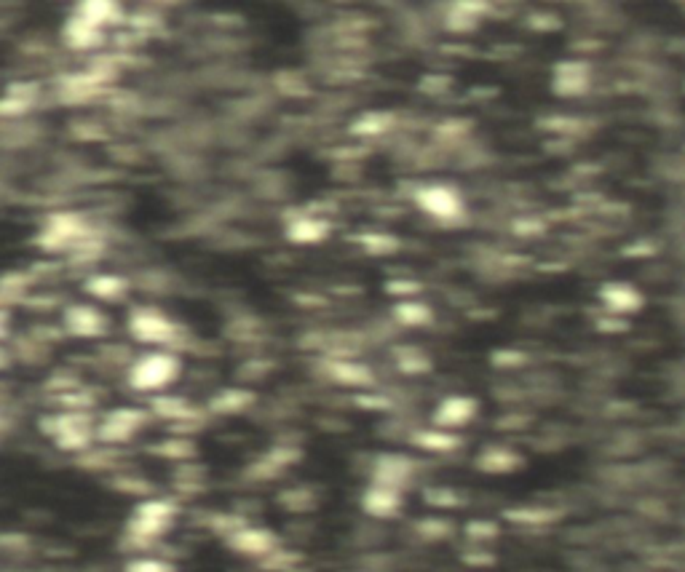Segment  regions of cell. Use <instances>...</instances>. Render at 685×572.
Here are the masks:
<instances>
[{
	"mask_svg": "<svg viewBox=\"0 0 685 572\" xmlns=\"http://www.w3.org/2000/svg\"><path fill=\"white\" fill-rule=\"evenodd\" d=\"M177 519V503L166 498H147L126 522V537L134 548H147L161 540Z\"/></svg>",
	"mask_w": 685,
	"mask_h": 572,
	"instance_id": "1",
	"label": "cell"
},
{
	"mask_svg": "<svg viewBox=\"0 0 685 572\" xmlns=\"http://www.w3.org/2000/svg\"><path fill=\"white\" fill-rule=\"evenodd\" d=\"M35 243L46 251H56V249H73L81 251L97 241L92 239V228L81 214L73 212H56L46 220V225L41 228Z\"/></svg>",
	"mask_w": 685,
	"mask_h": 572,
	"instance_id": "2",
	"label": "cell"
},
{
	"mask_svg": "<svg viewBox=\"0 0 685 572\" xmlns=\"http://www.w3.org/2000/svg\"><path fill=\"white\" fill-rule=\"evenodd\" d=\"M180 372H183L180 359L169 350H158V353H145V356L134 359L126 378L134 390L153 393V390H164L166 385H172L180 378Z\"/></svg>",
	"mask_w": 685,
	"mask_h": 572,
	"instance_id": "3",
	"label": "cell"
},
{
	"mask_svg": "<svg viewBox=\"0 0 685 572\" xmlns=\"http://www.w3.org/2000/svg\"><path fill=\"white\" fill-rule=\"evenodd\" d=\"M41 430L49 433L54 444L65 452H84L89 449L97 429L92 426V418L86 412H62L49 415L41 420Z\"/></svg>",
	"mask_w": 685,
	"mask_h": 572,
	"instance_id": "4",
	"label": "cell"
},
{
	"mask_svg": "<svg viewBox=\"0 0 685 572\" xmlns=\"http://www.w3.org/2000/svg\"><path fill=\"white\" fill-rule=\"evenodd\" d=\"M129 332L134 340L145 342V345H177L185 330L180 324H174L166 313H161L158 308H137L129 313Z\"/></svg>",
	"mask_w": 685,
	"mask_h": 572,
	"instance_id": "5",
	"label": "cell"
},
{
	"mask_svg": "<svg viewBox=\"0 0 685 572\" xmlns=\"http://www.w3.org/2000/svg\"><path fill=\"white\" fill-rule=\"evenodd\" d=\"M415 206L437 222H458L466 217L463 195L450 185H421L415 191Z\"/></svg>",
	"mask_w": 685,
	"mask_h": 572,
	"instance_id": "6",
	"label": "cell"
},
{
	"mask_svg": "<svg viewBox=\"0 0 685 572\" xmlns=\"http://www.w3.org/2000/svg\"><path fill=\"white\" fill-rule=\"evenodd\" d=\"M150 420V412L140 407H115L97 426V439L102 444H126L132 441Z\"/></svg>",
	"mask_w": 685,
	"mask_h": 572,
	"instance_id": "7",
	"label": "cell"
},
{
	"mask_svg": "<svg viewBox=\"0 0 685 572\" xmlns=\"http://www.w3.org/2000/svg\"><path fill=\"white\" fill-rule=\"evenodd\" d=\"M591 89V64L587 59H562L551 70V92L560 96H584Z\"/></svg>",
	"mask_w": 685,
	"mask_h": 572,
	"instance_id": "8",
	"label": "cell"
},
{
	"mask_svg": "<svg viewBox=\"0 0 685 572\" xmlns=\"http://www.w3.org/2000/svg\"><path fill=\"white\" fill-rule=\"evenodd\" d=\"M225 543H228V548H233L244 557H254V559H268L273 551L282 548L276 532H271L268 527L254 525H244L242 529H236L233 535L225 537Z\"/></svg>",
	"mask_w": 685,
	"mask_h": 572,
	"instance_id": "9",
	"label": "cell"
},
{
	"mask_svg": "<svg viewBox=\"0 0 685 572\" xmlns=\"http://www.w3.org/2000/svg\"><path fill=\"white\" fill-rule=\"evenodd\" d=\"M62 327L73 337H86L94 340L110 330V319L94 308V305H70L62 316Z\"/></svg>",
	"mask_w": 685,
	"mask_h": 572,
	"instance_id": "10",
	"label": "cell"
},
{
	"mask_svg": "<svg viewBox=\"0 0 685 572\" xmlns=\"http://www.w3.org/2000/svg\"><path fill=\"white\" fill-rule=\"evenodd\" d=\"M597 297H600V302L605 305V311L611 316H630V313H637L645 305L642 291L635 284H627V281H608V284H602L600 291H597Z\"/></svg>",
	"mask_w": 685,
	"mask_h": 572,
	"instance_id": "11",
	"label": "cell"
},
{
	"mask_svg": "<svg viewBox=\"0 0 685 572\" xmlns=\"http://www.w3.org/2000/svg\"><path fill=\"white\" fill-rule=\"evenodd\" d=\"M477 412H480L477 399H472V396H447L434 409V426L444 430L463 429V426H469L474 420Z\"/></svg>",
	"mask_w": 685,
	"mask_h": 572,
	"instance_id": "12",
	"label": "cell"
},
{
	"mask_svg": "<svg viewBox=\"0 0 685 572\" xmlns=\"http://www.w3.org/2000/svg\"><path fill=\"white\" fill-rule=\"evenodd\" d=\"M415 460L407 455H381L372 466V484H386L393 489H404L415 478Z\"/></svg>",
	"mask_w": 685,
	"mask_h": 572,
	"instance_id": "13",
	"label": "cell"
},
{
	"mask_svg": "<svg viewBox=\"0 0 685 572\" xmlns=\"http://www.w3.org/2000/svg\"><path fill=\"white\" fill-rule=\"evenodd\" d=\"M150 412L155 418H164V420H172V423H185V426H194V429H201L204 420H206V415L183 396H155L150 401Z\"/></svg>",
	"mask_w": 685,
	"mask_h": 572,
	"instance_id": "14",
	"label": "cell"
},
{
	"mask_svg": "<svg viewBox=\"0 0 685 572\" xmlns=\"http://www.w3.org/2000/svg\"><path fill=\"white\" fill-rule=\"evenodd\" d=\"M402 489L386 484H370L362 495V508L375 519H393L402 511Z\"/></svg>",
	"mask_w": 685,
	"mask_h": 572,
	"instance_id": "15",
	"label": "cell"
},
{
	"mask_svg": "<svg viewBox=\"0 0 685 572\" xmlns=\"http://www.w3.org/2000/svg\"><path fill=\"white\" fill-rule=\"evenodd\" d=\"M490 3H480V0H458L447 8V16H444V27L450 33H474L480 27V19L488 14Z\"/></svg>",
	"mask_w": 685,
	"mask_h": 572,
	"instance_id": "16",
	"label": "cell"
},
{
	"mask_svg": "<svg viewBox=\"0 0 685 572\" xmlns=\"http://www.w3.org/2000/svg\"><path fill=\"white\" fill-rule=\"evenodd\" d=\"M62 41L75 51H92L104 44V33L99 30L97 25H92L89 19L73 14L65 27H62Z\"/></svg>",
	"mask_w": 685,
	"mask_h": 572,
	"instance_id": "17",
	"label": "cell"
},
{
	"mask_svg": "<svg viewBox=\"0 0 685 572\" xmlns=\"http://www.w3.org/2000/svg\"><path fill=\"white\" fill-rule=\"evenodd\" d=\"M522 463H525V458H522L520 452H514L511 447H501V444L485 447V449L477 455V468L485 471V474H495V477L511 474V471L522 468Z\"/></svg>",
	"mask_w": 685,
	"mask_h": 572,
	"instance_id": "18",
	"label": "cell"
},
{
	"mask_svg": "<svg viewBox=\"0 0 685 572\" xmlns=\"http://www.w3.org/2000/svg\"><path fill=\"white\" fill-rule=\"evenodd\" d=\"M73 14L89 19L92 25H97L99 30L115 27V25L126 22V11L121 8V3H113V0H86V3H78Z\"/></svg>",
	"mask_w": 685,
	"mask_h": 572,
	"instance_id": "19",
	"label": "cell"
},
{
	"mask_svg": "<svg viewBox=\"0 0 685 572\" xmlns=\"http://www.w3.org/2000/svg\"><path fill=\"white\" fill-rule=\"evenodd\" d=\"M333 225L324 217H313V214H300L287 222V239L293 243H319L330 236Z\"/></svg>",
	"mask_w": 685,
	"mask_h": 572,
	"instance_id": "20",
	"label": "cell"
},
{
	"mask_svg": "<svg viewBox=\"0 0 685 572\" xmlns=\"http://www.w3.org/2000/svg\"><path fill=\"white\" fill-rule=\"evenodd\" d=\"M327 375L341 385H348V388H367L372 385L375 378H372V370L359 364V361H351V359H330L327 361Z\"/></svg>",
	"mask_w": 685,
	"mask_h": 572,
	"instance_id": "21",
	"label": "cell"
},
{
	"mask_svg": "<svg viewBox=\"0 0 685 572\" xmlns=\"http://www.w3.org/2000/svg\"><path fill=\"white\" fill-rule=\"evenodd\" d=\"M410 441L418 447V449H423V452H437V455H444V452H455L461 444H463V439L461 436H455L452 430H444V429H421L415 430L412 436H410Z\"/></svg>",
	"mask_w": 685,
	"mask_h": 572,
	"instance_id": "22",
	"label": "cell"
},
{
	"mask_svg": "<svg viewBox=\"0 0 685 572\" xmlns=\"http://www.w3.org/2000/svg\"><path fill=\"white\" fill-rule=\"evenodd\" d=\"M254 399L257 396L252 390H244V388H223V390H217L212 396L209 409L217 412V415H242L254 404Z\"/></svg>",
	"mask_w": 685,
	"mask_h": 572,
	"instance_id": "23",
	"label": "cell"
},
{
	"mask_svg": "<svg viewBox=\"0 0 685 572\" xmlns=\"http://www.w3.org/2000/svg\"><path fill=\"white\" fill-rule=\"evenodd\" d=\"M84 289L102 302H118L129 294V281L115 273H97V276L86 279Z\"/></svg>",
	"mask_w": 685,
	"mask_h": 572,
	"instance_id": "24",
	"label": "cell"
},
{
	"mask_svg": "<svg viewBox=\"0 0 685 572\" xmlns=\"http://www.w3.org/2000/svg\"><path fill=\"white\" fill-rule=\"evenodd\" d=\"M35 94H38V86L35 84H11L8 92L0 102V113L5 118H16L22 113H27L35 102Z\"/></svg>",
	"mask_w": 685,
	"mask_h": 572,
	"instance_id": "25",
	"label": "cell"
},
{
	"mask_svg": "<svg viewBox=\"0 0 685 572\" xmlns=\"http://www.w3.org/2000/svg\"><path fill=\"white\" fill-rule=\"evenodd\" d=\"M393 319L402 324V327H429L434 321V311L426 305V302H418V300H402L393 305Z\"/></svg>",
	"mask_w": 685,
	"mask_h": 572,
	"instance_id": "26",
	"label": "cell"
},
{
	"mask_svg": "<svg viewBox=\"0 0 685 572\" xmlns=\"http://www.w3.org/2000/svg\"><path fill=\"white\" fill-rule=\"evenodd\" d=\"M393 123H396L393 113H383V110L364 113V115H359V118L351 123V134L364 137V140H370V137H381V134L392 132Z\"/></svg>",
	"mask_w": 685,
	"mask_h": 572,
	"instance_id": "27",
	"label": "cell"
},
{
	"mask_svg": "<svg viewBox=\"0 0 685 572\" xmlns=\"http://www.w3.org/2000/svg\"><path fill=\"white\" fill-rule=\"evenodd\" d=\"M153 455L164 458V460H177V463H188L194 455H196V444L191 439H183V436H174V439H164L158 444L150 447Z\"/></svg>",
	"mask_w": 685,
	"mask_h": 572,
	"instance_id": "28",
	"label": "cell"
},
{
	"mask_svg": "<svg viewBox=\"0 0 685 572\" xmlns=\"http://www.w3.org/2000/svg\"><path fill=\"white\" fill-rule=\"evenodd\" d=\"M351 241H353V243H359V246H362L367 254H372V257H386V254L399 251V239L392 236V233H381V231L356 233Z\"/></svg>",
	"mask_w": 685,
	"mask_h": 572,
	"instance_id": "29",
	"label": "cell"
},
{
	"mask_svg": "<svg viewBox=\"0 0 685 572\" xmlns=\"http://www.w3.org/2000/svg\"><path fill=\"white\" fill-rule=\"evenodd\" d=\"M393 356H396L399 372H404V375H423L432 370V359L418 348H396Z\"/></svg>",
	"mask_w": 685,
	"mask_h": 572,
	"instance_id": "30",
	"label": "cell"
},
{
	"mask_svg": "<svg viewBox=\"0 0 685 572\" xmlns=\"http://www.w3.org/2000/svg\"><path fill=\"white\" fill-rule=\"evenodd\" d=\"M554 517H557L554 511H549V508H533V506H522V508H511V511H506V519H511V522H517V525H528V527L549 525Z\"/></svg>",
	"mask_w": 685,
	"mask_h": 572,
	"instance_id": "31",
	"label": "cell"
},
{
	"mask_svg": "<svg viewBox=\"0 0 685 572\" xmlns=\"http://www.w3.org/2000/svg\"><path fill=\"white\" fill-rule=\"evenodd\" d=\"M282 506L290 508V511H311L316 506V495L308 489V487H293V489H284L282 492Z\"/></svg>",
	"mask_w": 685,
	"mask_h": 572,
	"instance_id": "32",
	"label": "cell"
},
{
	"mask_svg": "<svg viewBox=\"0 0 685 572\" xmlns=\"http://www.w3.org/2000/svg\"><path fill=\"white\" fill-rule=\"evenodd\" d=\"M415 532L423 537V540H444L452 535V525L447 519H440V517H426L415 525Z\"/></svg>",
	"mask_w": 685,
	"mask_h": 572,
	"instance_id": "33",
	"label": "cell"
},
{
	"mask_svg": "<svg viewBox=\"0 0 685 572\" xmlns=\"http://www.w3.org/2000/svg\"><path fill=\"white\" fill-rule=\"evenodd\" d=\"M426 503L437 506V508H458L461 495L450 487H432V489H426Z\"/></svg>",
	"mask_w": 685,
	"mask_h": 572,
	"instance_id": "34",
	"label": "cell"
},
{
	"mask_svg": "<svg viewBox=\"0 0 685 572\" xmlns=\"http://www.w3.org/2000/svg\"><path fill=\"white\" fill-rule=\"evenodd\" d=\"M27 279H22V273H5V279H3V289H0V294H3V302H11L14 297H19L22 300V294L27 291Z\"/></svg>",
	"mask_w": 685,
	"mask_h": 572,
	"instance_id": "35",
	"label": "cell"
},
{
	"mask_svg": "<svg viewBox=\"0 0 685 572\" xmlns=\"http://www.w3.org/2000/svg\"><path fill=\"white\" fill-rule=\"evenodd\" d=\"M386 291L389 294H396V297H404V300H412L415 294L423 291V284L421 281H412V279H392L386 284Z\"/></svg>",
	"mask_w": 685,
	"mask_h": 572,
	"instance_id": "36",
	"label": "cell"
},
{
	"mask_svg": "<svg viewBox=\"0 0 685 572\" xmlns=\"http://www.w3.org/2000/svg\"><path fill=\"white\" fill-rule=\"evenodd\" d=\"M466 535L477 543H488L492 537H498V527L495 522H485V519H477V522H469L466 527Z\"/></svg>",
	"mask_w": 685,
	"mask_h": 572,
	"instance_id": "37",
	"label": "cell"
},
{
	"mask_svg": "<svg viewBox=\"0 0 685 572\" xmlns=\"http://www.w3.org/2000/svg\"><path fill=\"white\" fill-rule=\"evenodd\" d=\"M490 361H492L495 367H501V370H514V367H522L528 359H525V353H520V350H495V353L490 356Z\"/></svg>",
	"mask_w": 685,
	"mask_h": 572,
	"instance_id": "38",
	"label": "cell"
},
{
	"mask_svg": "<svg viewBox=\"0 0 685 572\" xmlns=\"http://www.w3.org/2000/svg\"><path fill=\"white\" fill-rule=\"evenodd\" d=\"M511 231H514L517 236L528 239V236H539V233H543L546 225H543V220H539V217H520V220H514Z\"/></svg>",
	"mask_w": 685,
	"mask_h": 572,
	"instance_id": "39",
	"label": "cell"
},
{
	"mask_svg": "<svg viewBox=\"0 0 685 572\" xmlns=\"http://www.w3.org/2000/svg\"><path fill=\"white\" fill-rule=\"evenodd\" d=\"M126 572H174V567L161 559H153V557H140V559L129 562Z\"/></svg>",
	"mask_w": 685,
	"mask_h": 572,
	"instance_id": "40",
	"label": "cell"
},
{
	"mask_svg": "<svg viewBox=\"0 0 685 572\" xmlns=\"http://www.w3.org/2000/svg\"><path fill=\"white\" fill-rule=\"evenodd\" d=\"M115 487H118L121 492H147V489H150L143 478H118Z\"/></svg>",
	"mask_w": 685,
	"mask_h": 572,
	"instance_id": "41",
	"label": "cell"
},
{
	"mask_svg": "<svg viewBox=\"0 0 685 572\" xmlns=\"http://www.w3.org/2000/svg\"><path fill=\"white\" fill-rule=\"evenodd\" d=\"M444 86H450V81L447 78H437V75H426L423 84H421L423 92H434V89H444Z\"/></svg>",
	"mask_w": 685,
	"mask_h": 572,
	"instance_id": "42",
	"label": "cell"
},
{
	"mask_svg": "<svg viewBox=\"0 0 685 572\" xmlns=\"http://www.w3.org/2000/svg\"><path fill=\"white\" fill-rule=\"evenodd\" d=\"M287 572H311V570H305V567H293V570H287Z\"/></svg>",
	"mask_w": 685,
	"mask_h": 572,
	"instance_id": "43",
	"label": "cell"
}]
</instances>
